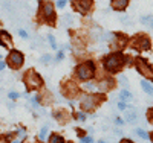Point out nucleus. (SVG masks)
I'll use <instances>...</instances> for the list:
<instances>
[{
    "mask_svg": "<svg viewBox=\"0 0 153 143\" xmlns=\"http://www.w3.org/2000/svg\"><path fill=\"white\" fill-rule=\"evenodd\" d=\"M115 122H117V125H123V123H124V122H123L121 119H117V120H115Z\"/></svg>",
    "mask_w": 153,
    "mask_h": 143,
    "instance_id": "c756f323",
    "label": "nucleus"
},
{
    "mask_svg": "<svg viewBox=\"0 0 153 143\" xmlns=\"http://www.w3.org/2000/svg\"><path fill=\"white\" fill-rule=\"evenodd\" d=\"M25 62V55L19 50H11L8 54V64L14 69H20Z\"/></svg>",
    "mask_w": 153,
    "mask_h": 143,
    "instance_id": "39448f33",
    "label": "nucleus"
},
{
    "mask_svg": "<svg viewBox=\"0 0 153 143\" xmlns=\"http://www.w3.org/2000/svg\"><path fill=\"white\" fill-rule=\"evenodd\" d=\"M136 69L141 72L144 76H147V78H153V72H152V67L149 66V64L144 61V59H136Z\"/></svg>",
    "mask_w": 153,
    "mask_h": 143,
    "instance_id": "0eeeda50",
    "label": "nucleus"
},
{
    "mask_svg": "<svg viewBox=\"0 0 153 143\" xmlns=\"http://www.w3.org/2000/svg\"><path fill=\"white\" fill-rule=\"evenodd\" d=\"M76 117H78V120H86V114L84 113H78V114H76Z\"/></svg>",
    "mask_w": 153,
    "mask_h": 143,
    "instance_id": "393cba45",
    "label": "nucleus"
},
{
    "mask_svg": "<svg viewBox=\"0 0 153 143\" xmlns=\"http://www.w3.org/2000/svg\"><path fill=\"white\" fill-rule=\"evenodd\" d=\"M80 103H81V108H83V110H86V111L92 110V108L95 107V96H94V95H84V96L81 98Z\"/></svg>",
    "mask_w": 153,
    "mask_h": 143,
    "instance_id": "6e6552de",
    "label": "nucleus"
},
{
    "mask_svg": "<svg viewBox=\"0 0 153 143\" xmlns=\"http://www.w3.org/2000/svg\"><path fill=\"white\" fill-rule=\"evenodd\" d=\"M57 6H58V8H65V6H66V0H58Z\"/></svg>",
    "mask_w": 153,
    "mask_h": 143,
    "instance_id": "4be33fe9",
    "label": "nucleus"
},
{
    "mask_svg": "<svg viewBox=\"0 0 153 143\" xmlns=\"http://www.w3.org/2000/svg\"><path fill=\"white\" fill-rule=\"evenodd\" d=\"M0 46L2 47H11L12 46V40L8 32L5 31H0Z\"/></svg>",
    "mask_w": 153,
    "mask_h": 143,
    "instance_id": "9d476101",
    "label": "nucleus"
},
{
    "mask_svg": "<svg viewBox=\"0 0 153 143\" xmlns=\"http://www.w3.org/2000/svg\"><path fill=\"white\" fill-rule=\"evenodd\" d=\"M141 21L147 26V28L153 29V15H144V17H141Z\"/></svg>",
    "mask_w": 153,
    "mask_h": 143,
    "instance_id": "ddd939ff",
    "label": "nucleus"
},
{
    "mask_svg": "<svg viewBox=\"0 0 153 143\" xmlns=\"http://www.w3.org/2000/svg\"><path fill=\"white\" fill-rule=\"evenodd\" d=\"M40 61H42V62H49V61H51V55H48V54H46V55H43Z\"/></svg>",
    "mask_w": 153,
    "mask_h": 143,
    "instance_id": "412c9836",
    "label": "nucleus"
},
{
    "mask_svg": "<svg viewBox=\"0 0 153 143\" xmlns=\"http://www.w3.org/2000/svg\"><path fill=\"white\" fill-rule=\"evenodd\" d=\"M40 18L51 24L55 23L57 15H55V9L51 2H40Z\"/></svg>",
    "mask_w": 153,
    "mask_h": 143,
    "instance_id": "20e7f679",
    "label": "nucleus"
},
{
    "mask_svg": "<svg viewBox=\"0 0 153 143\" xmlns=\"http://www.w3.org/2000/svg\"><path fill=\"white\" fill-rule=\"evenodd\" d=\"M81 143H94L91 137H81Z\"/></svg>",
    "mask_w": 153,
    "mask_h": 143,
    "instance_id": "5701e85b",
    "label": "nucleus"
},
{
    "mask_svg": "<svg viewBox=\"0 0 153 143\" xmlns=\"http://www.w3.org/2000/svg\"><path fill=\"white\" fill-rule=\"evenodd\" d=\"M63 59V52H58L57 54V61H61Z\"/></svg>",
    "mask_w": 153,
    "mask_h": 143,
    "instance_id": "c85d7f7f",
    "label": "nucleus"
},
{
    "mask_svg": "<svg viewBox=\"0 0 153 143\" xmlns=\"http://www.w3.org/2000/svg\"><path fill=\"white\" fill-rule=\"evenodd\" d=\"M49 143H65V139H63L61 136H58V134H54V136H51Z\"/></svg>",
    "mask_w": 153,
    "mask_h": 143,
    "instance_id": "4468645a",
    "label": "nucleus"
},
{
    "mask_svg": "<svg viewBox=\"0 0 153 143\" xmlns=\"http://www.w3.org/2000/svg\"><path fill=\"white\" fill-rule=\"evenodd\" d=\"M23 81H25V84H26L28 92L37 90V88H40V87L43 85V79H42V76L38 75L37 72H34V70H28L26 73H25Z\"/></svg>",
    "mask_w": 153,
    "mask_h": 143,
    "instance_id": "7ed1b4c3",
    "label": "nucleus"
},
{
    "mask_svg": "<svg viewBox=\"0 0 153 143\" xmlns=\"http://www.w3.org/2000/svg\"><path fill=\"white\" fill-rule=\"evenodd\" d=\"M48 40H49L51 47H52V49H57V47H58V46H57V43H55V38H54V35H48Z\"/></svg>",
    "mask_w": 153,
    "mask_h": 143,
    "instance_id": "a211bd4d",
    "label": "nucleus"
},
{
    "mask_svg": "<svg viewBox=\"0 0 153 143\" xmlns=\"http://www.w3.org/2000/svg\"><path fill=\"white\" fill-rule=\"evenodd\" d=\"M124 61H126V58L120 54V52H113V54H110V55H107V56L104 58L103 66H104V69H106L107 72L115 73V72H118V70L121 69V66L124 64Z\"/></svg>",
    "mask_w": 153,
    "mask_h": 143,
    "instance_id": "f257e3e1",
    "label": "nucleus"
},
{
    "mask_svg": "<svg viewBox=\"0 0 153 143\" xmlns=\"http://www.w3.org/2000/svg\"><path fill=\"white\" fill-rule=\"evenodd\" d=\"M72 5L78 12H81V14H87V12L92 9L94 0H74Z\"/></svg>",
    "mask_w": 153,
    "mask_h": 143,
    "instance_id": "423d86ee",
    "label": "nucleus"
},
{
    "mask_svg": "<svg viewBox=\"0 0 153 143\" xmlns=\"http://www.w3.org/2000/svg\"><path fill=\"white\" fill-rule=\"evenodd\" d=\"M132 44H133V46H136V47H139V49H149V47H150V41H149V38H147V37H144V35L136 37L135 40L132 41Z\"/></svg>",
    "mask_w": 153,
    "mask_h": 143,
    "instance_id": "1a4fd4ad",
    "label": "nucleus"
},
{
    "mask_svg": "<svg viewBox=\"0 0 153 143\" xmlns=\"http://www.w3.org/2000/svg\"><path fill=\"white\" fill-rule=\"evenodd\" d=\"M120 82H121V85H123L124 88H127V85H129V82H127V78H126L124 75L120 76Z\"/></svg>",
    "mask_w": 153,
    "mask_h": 143,
    "instance_id": "aec40b11",
    "label": "nucleus"
},
{
    "mask_svg": "<svg viewBox=\"0 0 153 143\" xmlns=\"http://www.w3.org/2000/svg\"><path fill=\"white\" fill-rule=\"evenodd\" d=\"M8 96H9L11 99H17V98H19V93H16V92H11Z\"/></svg>",
    "mask_w": 153,
    "mask_h": 143,
    "instance_id": "a878e982",
    "label": "nucleus"
},
{
    "mask_svg": "<svg viewBox=\"0 0 153 143\" xmlns=\"http://www.w3.org/2000/svg\"><path fill=\"white\" fill-rule=\"evenodd\" d=\"M0 143H8V137L6 136H0Z\"/></svg>",
    "mask_w": 153,
    "mask_h": 143,
    "instance_id": "cd10ccee",
    "label": "nucleus"
},
{
    "mask_svg": "<svg viewBox=\"0 0 153 143\" xmlns=\"http://www.w3.org/2000/svg\"><path fill=\"white\" fill-rule=\"evenodd\" d=\"M12 143H20V139H17V140H14V142H12Z\"/></svg>",
    "mask_w": 153,
    "mask_h": 143,
    "instance_id": "473e14b6",
    "label": "nucleus"
},
{
    "mask_svg": "<svg viewBox=\"0 0 153 143\" xmlns=\"http://www.w3.org/2000/svg\"><path fill=\"white\" fill-rule=\"evenodd\" d=\"M3 69H5V62L0 61V70H3Z\"/></svg>",
    "mask_w": 153,
    "mask_h": 143,
    "instance_id": "7c9ffc66",
    "label": "nucleus"
},
{
    "mask_svg": "<svg viewBox=\"0 0 153 143\" xmlns=\"http://www.w3.org/2000/svg\"><path fill=\"white\" fill-rule=\"evenodd\" d=\"M141 87L144 88V92H146L147 95H150V96H153V87L150 85V82H149V81H146V79H143V81H141Z\"/></svg>",
    "mask_w": 153,
    "mask_h": 143,
    "instance_id": "f8f14e48",
    "label": "nucleus"
},
{
    "mask_svg": "<svg viewBox=\"0 0 153 143\" xmlns=\"http://www.w3.org/2000/svg\"><path fill=\"white\" fill-rule=\"evenodd\" d=\"M120 98H121L123 102H124V100H130V99H132V95L127 92V90H123V92L120 93Z\"/></svg>",
    "mask_w": 153,
    "mask_h": 143,
    "instance_id": "2eb2a0df",
    "label": "nucleus"
},
{
    "mask_svg": "<svg viewBox=\"0 0 153 143\" xmlns=\"http://www.w3.org/2000/svg\"><path fill=\"white\" fill-rule=\"evenodd\" d=\"M112 2V8L115 11H124L129 5V0H110Z\"/></svg>",
    "mask_w": 153,
    "mask_h": 143,
    "instance_id": "9b49d317",
    "label": "nucleus"
},
{
    "mask_svg": "<svg viewBox=\"0 0 153 143\" xmlns=\"http://www.w3.org/2000/svg\"><path fill=\"white\" fill-rule=\"evenodd\" d=\"M98 143H106V142H103V140H100V142H98Z\"/></svg>",
    "mask_w": 153,
    "mask_h": 143,
    "instance_id": "72a5a7b5",
    "label": "nucleus"
},
{
    "mask_svg": "<svg viewBox=\"0 0 153 143\" xmlns=\"http://www.w3.org/2000/svg\"><path fill=\"white\" fill-rule=\"evenodd\" d=\"M136 134H138L139 137H143V139H149V134L144 131V129H141V128H138V129H136Z\"/></svg>",
    "mask_w": 153,
    "mask_h": 143,
    "instance_id": "6ab92c4d",
    "label": "nucleus"
},
{
    "mask_svg": "<svg viewBox=\"0 0 153 143\" xmlns=\"http://www.w3.org/2000/svg\"><path fill=\"white\" fill-rule=\"evenodd\" d=\"M46 136H48V128L45 126V128H42L40 136H38V137H40V140H42V142H45V140H46Z\"/></svg>",
    "mask_w": 153,
    "mask_h": 143,
    "instance_id": "f3484780",
    "label": "nucleus"
},
{
    "mask_svg": "<svg viewBox=\"0 0 153 143\" xmlns=\"http://www.w3.org/2000/svg\"><path fill=\"white\" fill-rule=\"evenodd\" d=\"M76 76H78V79H81V81L92 79V78L95 76V64H94V61L81 62L80 66L76 67Z\"/></svg>",
    "mask_w": 153,
    "mask_h": 143,
    "instance_id": "f03ea898",
    "label": "nucleus"
},
{
    "mask_svg": "<svg viewBox=\"0 0 153 143\" xmlns=\"http://www.w3.org/2000/svg\"><path fill=\"white\" fill-rule=\"evenodd\" d=\"M126 119L129 120V122H135L136 120V111H127Z\"/></svg>",
    "mask_w": 153,
    "mask_h": 143,
    "instance_id": "dca6fc26",
    "label": "nucleus"
},
{
    "mask_svg": "<svg viewBox=\"0 0 153 143\" xmlns=\"http://www.w3.org/2000/svg\"><path fill=\"white\" fill-rule=\"evenodd\" d=\"M121 143H132L130 140H127V139H124V140H121Z\"/></svg>",
    "mask_w": 153,
    "mask_h": 143,
    "instance_id": "2f4dec72",
    "label": "nucleus"
},
{
    "mask_svg": "<svg viewBox=\"0 0 153 143\" xmlns=\"http://www.w3.org/2000/svg\"><path fill=\"white\" fill-rule=\"evenodd\" d=\"M19 35H20L22 38H28V34H26V31H23V29H20V31H19Z\"/></svg>",
    "mask_w": 153,
    "mask_h": 143,
    "instance_id": "b1692460",
    "label": "nucleus"
},
{
    "mask_svg": "<svg viewBox=\"0 0 153 143\" xmlns=\"http://www.w3.org/2000/svg\"><path fill=\"white\" fill-rule=\"evenodd\" d=\"M152 139H153V136H152Z\"/></svg>",
    "mask_w": 153,
    "mask_h": 143,
    "instance_id": "c9c22d12",
    "label": "nucleus"
},
{
    "mask_svg": "<svg viewBox=\"0 0 153 143\" xmlns=\"http://www.w3.org/2000/svg\"><path fill=\"white\" fill-rule=\"evenodd\" d=\"M118 108H120L121 111H124V110H126V103H124L123 100H121V102H118Z\"/></svg>",
    "mask_w": 153,
    "mask_h": 143,
    "instance_id": "bb28decb",
    "label": "nucleus"
},
{
    "mask_svg": "<svg viewBox=\"0 0 153 143\" xmlns=\"http://www.w3.org/2000/svg\"><path fill=\"white\" fill-rule=\"evenodd\" d=\"M152 119H153V110H152Z\"/></svg>",
    "mask_w": 153,
    "mask_h": 143,
    "instance_id": "f704fd0d",
    "label": "nucleus"
}]
</instances>
